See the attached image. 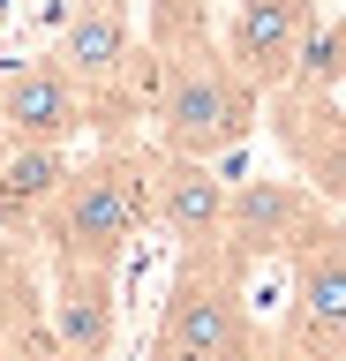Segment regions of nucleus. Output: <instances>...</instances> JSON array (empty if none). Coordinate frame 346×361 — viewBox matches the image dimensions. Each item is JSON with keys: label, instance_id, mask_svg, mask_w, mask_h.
Masks as SVG:
<instances>
[{"label": "nucleus", "instance_id": "f257e3e1", "mask_svg": "<svg viewBox=\"0 0 346 361\" xmlns=\"http://www.w3.org/2000/svg\"><path fill=\"white\" fill-rule=\"evenodd\" d=\"M143 53H151V143L159 151L218 166L226 151H241L256 135L264 90L226 61L204 0H151Z\"/></svg>", "mask_w": 346, "mask_h": 361}, {"label": "nucleus", "instance_id": "1a4fd4ad", "mask_svg": "<svg viewBox=\"0 0 346 361\" xmlns=\"http://www.w3.org/2000/svg\"><path fill=\"white\" fill-rule=\"evenodd\" d=\"M151 226L173 233L181 248L218 241V226H226V180L211 173V158H181V151L151 143Z\"/></svg>", "mask_w": 346, "mask_h": 361}, {"label": "nucleus", "instance_id": "f03ea898", "mask_svg": "<svg viewBox=\"0 0 346 361\" xmlns=\"http://www.w3.org/2000/svg\"><path fill=\"white\" fill-rule=\"evenodd\" d=\"M151 226V143L143 135H121V143H98L91 158H75L61 196L46 203V219L30 241H46L53 264H98L121 271L128 241Z\"/></svg>", "mask_w": 346, "mask_h": 361}, {"label": "nucleus", "instance_id": "9d476101", "mask_svg": "<svg viewBox=\"0 0 346 361\" xmlns=\"http://www.w3.org/2000/svg\"><path fill=\"white\" fill-rule=\"evenodd\" d=\"M46 324H53V338H61L68 354H83V361H113L121 271H98V264H53Z\"/></svg>", "mask_w": 346, "mask_h": 361}, {"label": "nucleus", "instance_id": "423d86ee", "mask_svg": "<svg viewBox=\"0 0 346 361\" xmlns=\"http://www.w3.org/2000/svg\"><path fill=\"white\" fill-rule=\"evenodd\" d=\"M323 211H331V203H323L309 180H241V188H226L218 248H226L241 271H256V264H271V256H286Z\"/></svg>", "mask_w": 346, "mask_h": 361}, {"label": "nucleus", "instance_id": "f8f14e48", "mask_svg": "<svg viewBox=\"0 0 346 361\" xmlns=\"http://www.w3.org/2000/svg\"><path fill=\"white\" fill-rule=\"evenodd\" d=\"M0 151H8V121H0Z\"/></svg>", "mask_w": 346, "mask_h": 361}, {"label": "nucleus", "instance_id": "0eeeda50", "mask_svg": "<svg viewBox=\"0 0 346 361\" xmlns=\"http://www.w3.org/2000/svg\"><path fill=\"white\" fill-rule=\"evenodd\" d=\"M0 121L16 143H75L91 128V106H83V83L68 68L38 53V61H16L0 75Z\"/></svg>", "mask_w": 346, "mask_h": 361}, {"label": "nucleus", "instance_id": "20e7f679", "mask_svg": "<svg viewBox=\"0 0 346 361\" xmlns=\"http://www.w3.org/2000/svg\"><path fill=\"white\" fill-rule=\"evenodd\" d=\"M256 354H264V331L249 316V271L218 241L181 248L143 361H256Z\"/></svg>", "mask_w": 346, "mask_h": 361}, {"label": "nucleus", "instance_id": "6e6552de", "mask_svg": "<svg viewBox=\"0 0 346 361\" xmlns=\"http://www.w3.org/2000/svg\"><path fill=\"white\" fill-rule=\"evenodd\" d=\"M316 30V0H241L226 23V61L249 75L256 90L286 83V68L301 61V38Z\"/></svg>", "mask_w": 346, "mask_h": 361}, {"label": "nucleus", "instance_id": "7ed1b4c3", "mask_svg": "<svg viewBox=\"0 0 346 361\" xmlns=\"http://www.w3.org/2000/svg\"><path fill=\"white\" fill-rule=\"evenodd\" d=\"M264 121H271L278 151L301 166V180L323 203H346V16L301 38V61L286 68V83L264 90Z\"/></svg>", "mask_w": 346, "mask_h": 361}, {"label": "nucleus", "instance_id": "39448f33", "mask_svg": "<svg viewBox=\"0 0 346 361\" xmlns=\"http://www.w3.org/2000/svg\"><path fill=\"white\" fill-rule=\"evenodd\" d=\"M286 324L256 361H346V219L323 211L286 248Z\"/></svg>", "mask_w": 346, "mask_h": 361}, {"label": "nucleus", "instance_id": "ddd939ff", "mask_svg": "<svg viewBox=\"0 0 346 361\" xmlns=\"http://www.w3.org/2000/svg\"><path fill=\"white\" fill-rule=\"evenodd\" d=\"M0 361H8V331H0Z\"/></svg>", "mask_w": 346, "mask_h": 361}, {"label": "nucleus", "instance_id": "9b49d317", "mask_svg": "<svg viewBox=\"0 0 346 361\" xmlns=\"http://www.w3.org/2000/svg\"><path fill=\"white\" fill-rule=\"evenodd\" d=\"M68 166H75L68 143H16L8 135V151H0V233L30 241L38 219H46V203L61 196Z\"/></svg>", "mask_w": 346, "mask_h": 361}]
</instances>
